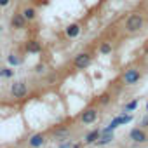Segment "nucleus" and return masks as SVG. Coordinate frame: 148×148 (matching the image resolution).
Masks as SVG:
<instances>
[{"instance_id": "412c9836", "label": "nucleus", "mask_w": 148, "mask_h": 148, "mask_svg": "<svg viewBox=\"0 0 148 148\" xmlns=\"http://www.w3.org/2000/svg\"><path fill=\"white\" fill-rule=\"evenodd\" d=\"M101 103H108V96H106V94H105V96L101 98Z\"/></svg>"}, {"instance_id": "4468645a", "label": "nucleus", "mask_w": 148, "mask_h": 148, "mask_svg": "<svg viewBox=\"0 0 148 148\" xmlns=\"http://www.w3.org/2000/svg\"><path fill=\"white\" fill-rule=\"evenodd\" d=\"M28 51H30V52H38V51H40V45H38L37 42H30V44H28Z\"/></svg>"}, {"instance_id": "4be33fe9", "label": "nucleus", "mask_w": 148, "mask_h": 148, "mask_svg": "<svg viewBox=\"0 0 148 148\" xmlns=\"http://www.w3.org/2000/svg\"><path fill=\"white\" fill-rule=\"evenodd\" d=\"M70 148H80V145H71Z\"/></svg>"}, {"instance_id": "1a4fd4ad", "label": "nucleus", "mask_w": 148, "mask_h": 148, "mask_svg": "<svg viewBox=\"0 0 148 148\" xmlns=\"http://www.w3.org/2000/svg\"><path fill=\"white\" fill-rule=\"evenodd\" d=\"M66 35H68L70 38H75V37H79V35H80V26H79L77 23L70 25V26L66 28Z\"/></svg>"}, {"instance_id": "aec40b11", "label": "nucleus", "mask_w": 148, "mask_h": 148, "mask_svg": "<svg viewBox=\"0 0 148 148\" xmlns=\"http://www.w3.org/2000/svg\"><path fill=\"white\" fill-rule=\"evenodd\" d=\"M141 125H148V115H146V117H143V120H141Z\"/></svg>"}, {"instance_id": "f8f14e48", "label": "nucleus", "mask_w": 148, "mask_h": 148, "mask_svg": "<svg viewBox=\"0 0 148 148\" xmlns=\"http://www.w3.org/2000/svg\"><path fill=\"white\" fill-rule=\"evenodd\" d=\"M23 16L26 18V21H33V19H35V16H37V12H35V9H33V7H28V9H25V11H23Z\"/></svg>"}, {"instance_id": "5701e85b", "label": "nucleus", "mask_w": 148, "mask_h": 148, "mask_svg": "<svg viewBox=\"0 0 148 148\" xmlns=\"http://www.w3.org/2000/svg\"><path fill=\"white\" fill-rule=\"evenodd\" d=\"M146 108H148V105H146Z\"/></svg>"}, {"instance_id": "6e6552de", "label": "nucleus", "mask_w": 148, "mask_h": 148, "mask_svg": "<svg viewBox=\"0 0 148 148\" xmlns=\"http://www.w3.org/2000/svg\"><path fill=\"white\" fill-rule=\"evenodd\" d=\"M44 143H45L44 134H33V136L30 138V145H32L33 148H38V146H42Z\"/></svg>"}, {"instance_id": "39448f33", "label": "nucleus", "mask_w": 148, "mask_h": 148, "mask_svg": "<svg viewBox=\"0 0 148 148\" xmlns=\"http://www.w3.org/2000/svg\"><path fill=\"white\" fill-rule=\"evenodd\" d=\"M96 117H98V112H96L94 108L86 110V112L82 113V122H84V124H92V122L96 120Z\"/></svg>"}, {"instance_id": "a211bd4d", "label": "nucleus", "mask_w": 148, "mask_h": 148, "mask_svg": "<svg viewBox=\"0 0 148 148\" xmlns=\"http://www.w3.org/2000/svg\"><path fill=\"white\" fill-rule=\"evenodd\" d=\"M71 145H73V143H70V141H64V143H61V145H59V148H70Z\"/></svg>"}, {"instance_id": "423d86ee", "label": "nucleus", "mask_w": 148, "mask_h": 148, "mask_svg": "<svg viewBox=\"0 0 148 148\" xmlns=\"http://www.w3.org/2000/svg\"><path fill=\"white\" fill-rule=\"evenodd\" d=\"M25 25H26V18L23 14H14V18H12V28L21 30V28H25Z\"/></svg>"}, {"instance_id": "dca6fc26", "label": "nucleus", "mask_w": 148, "mask_h": 148, "mask_svg": "<svg viewBox=\"0 0 148 148\" xmlns=\"http://www.w3.org/2000/svg\"><path fill=\"white\" fill-rule=\"evenodd\" d=\"M110 51H112V45H110V44H103V45H101V52H103V54H108Z\"/></svg>"}, {"instance_id": "9d476101", "label": "nucleus", "mask_w": 148, "mask_h": 148, "mask_svg": "<svg viewBox=\"0 0 148 148\" xmlns=\"http://www.w3.org/2000/svg\"><path fill=\"white\" fill-rule=\"evenodd\" d=\"M112 139H113V134H112V132H101V136H99V139H98L96 143H98V145H108Z\"/></svg>"}, {"instance_id": "ddd939ff", "label": "nucleus", "mask_w": 148, "mask_h": 148, "mask_svg": "<svg viewBox=\"0 0 148 148\" xmlns=\"http://www.w3.org/2000/svg\"><path fill=\"white\" fill-rule=\"evenodd\" d=\"M0 77H12L11 68H0Z\"/></svg>"}, {"instance_id": "7ed1b4c3", "label": "nucleus", "mask_w": 148, "mask_h": 148, "mask_svg": "<svg viewBox=\"0 0 148 148\" xmlns=\"http://www.w3.org/2000/svg\"><path fill=\"white\" fill-rule=\"evenodd\" d=\"M75 66L77 68H80V70H84V68H87L89 64H91V54H87V52H82V54H79L77 58H75Z\"/></svg>"}, {"instance_id": "f3484780", "label": "nucleus", "mask_w": 148, "mask_h": 148, "mask_svg": "<svg viewBox=\"0 0 148 148\" xmlns=\"http://www.w3.org/2000/svg\"><path fill=\"white\" fill-rule=\"evenodd\" d=\"M9 63H11V64H19L21 61H19V58H16L14 54H11V56H9Z\"/></svg>"}, {"instance_id": "9b49d317", "label": "nucleus", "mask_w": 148, "mask_h": 148, "mask_svg": "<svg viewBox=\"0 0 148 148\" xmlns=\"http://www.w3.org/2000/svg\"><path fill=\"white\" fill-rule=\"evenodd\" d=\"M99 136H101L99 131H91V132L86 136V143H89V145H91V143H96V141L99 139Z\"/></svg>"}, {"instance_id": "2eb2a0df", "label": "nucleus", "mask_w": 148, "mask_h": 148, "mask_svg": "<svg viewBox=\"0 0 148 148\" xmlns=\"http://www.w3.org/2000/svg\"><path fill=\"white\" fill-rule=\"evenodd\" d=\"M136 106H138V99H134V101H131V103H127L125 105V112H132V110H136Z\"/></svg>"}, {"instance_id": "6ab92c4d", "label": "nucleus", "mask_w": 148, "mask_h": 148, "mask_svg": "<svg viewBox=\"0 0 148 148\" xmlns=\"http://www.w3.org/2000/svg\"><path fill=\"white\" fill-rule=\"evenodd\" d=\"M9 2H11V0H0V7H5V5H9Z\"/></svg>"}, {"instance_id": "f257e3e1", "label": "nucleus", "mask_w": 148, "mask_h": 148, "mask_svg": "<svg viewBox=\"0 0 148 148\" xmlns=\"http://www.w3.org/2000/svg\"><path fill=\"white\" fill-rule=\"evenodd\" d=\"M141 26H143V18L139 14H131L125 21V28L129 32H138Z\"/></svg>"}, {"instance_id": "20e7f679", "label": "nucleus", "mask_w": 148, "mask_h": 148, "mask_svg": "<svg viewBox=\"0 0 148 148\" xmlns=\"http://www.w3.org/2000/svg\"><path fill=\"white\" fill-rule=\"evenodd\" d=\"M11 92L14 98H25L26 94V84L25 82H14L12 87H11Z\"/></svg>"}, {"instance_id": "f03ea898", "label": "nucleus", "mask_w": 148, "mask_h": 148, "mask_svg": "<svg viewBox=\"0 0 148 148\" xmlns=\"http://www.w3.org/2000/svg\"><path fill=\"white\" fill-rule=\"evenodd\" d=\"M139 71L136 70V68H131V70H127L125 71V75H124V84L125 86H132V84H136L138 80H139Z\"/></svg>"}, {"instance_id": "0eeeda50", "label": "nucleus", "mask_w": 148, "mask_h": 148, "mask_svg": "<svg viewBox=\"0 0 148 148\" xmlns=\"http://www.w3.org/2000/svg\"><path fill=\"white\" fill-rule=\"evenodd\" d=\"M129 136H131V139L136 141V143H143V141H146V134H145L141 129H132Z\"/></svg>"}]
</instances>
